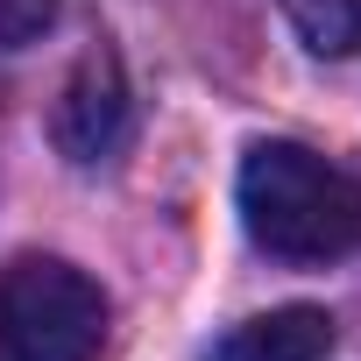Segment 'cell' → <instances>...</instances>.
<instances>
[{"label": "cell", "instance_id": "6", "mask_svg": "<svg viewBox=\"0 0 361 361\" xmlns=\"http://www.w3.org/2000/svg\"><path fill=\"white\" fill-rule=\"evenodd\" d=\"M57 22V0H0V50H22Z\"/></svg>", "mask_w": 361, "mask_h": 361}, {"label": "cell", "instance_id": "3", "mask_svg": "<svg viewBox=\"0 0 361 361\" xmlns=\"http://www.w3.org/2000/svg\"><path fill=\"white\" fill-rule=\"evenodd\" d=\"M128 128H135V92H128V78H121V57H114V50H92V57L71 71V85L57 92L50 135H57V149H64L71 163H106V156H121Z\"/></svg>", "mask_w": 361, "mask_h": 361}, {"label": "cell", "instance_id": "2", "mask_svg": "<svg viewBox=\"0 0 361 361\" xmlns=\"http://www.w3.org/2000/svg\"><path fill=\"white\" fill-rule=\"evenodd\" d=\"M106 298L85 269L57 255H22L0 269V361H99Z\"/></svg>", "mask_w": 361, "mask_h": 361}, {"label": "cell", "instance_id": "4", "mask_svg": "<svg viewBox=\"0 0 361 361\" xmlns=\"http://www.w3.org/2000/svg\"><path fill=\"white\" fill-rule=\"evenodd\" d=\"M333 354V319L319 305H276L220 340L213 361H326Z\"/></svg>", "mask_w": 361, "mask_h": 361}, {"label": "cell", "instance_id": "5", "mask_svg": "<svg viewBox=\"0 0 361 361\" xmlns=\"http://www.w3.org/2000/svg\"><path fill=\"white\" fill-rule=\"evenodd\" d=\"M276 8L312 57H347L361 43V0H276Z\"/></svg>", "mask_w": 361, "mask_h": 361}, {"label": "cell", "instance_id": "1", "mask_svg": "<svg viewBox=\"0 0 361 361\" xmlns=\"http://www.w3.org/2000/svg\"><path fill=\"white\" fill-rule=\"evenodd\" d=\"M241 227L276 262H333L361 248V185L305 142H255L241 156Z\"/></svg>", "mask_w": 361, "mask_h": 361}]
</instances>
